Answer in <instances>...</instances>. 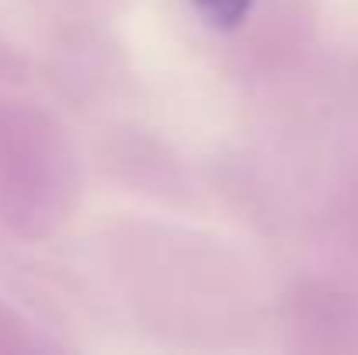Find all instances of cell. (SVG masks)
<instances>
[{"mask_svg": "<svg viewBox=\"0 0 358 355\" xmlns=\"http://www.w3.org/2000/svg\"><path fill=\"white\" fill-rule=\"evenodd\" d=\"M250 4H254V0H195V7L202 11V18H206L209 25L223 28V32L237 28L240 21L247 18Z\"/></svg>", "mask_w": 358, "mask_h": 355, "instance_id": "6da1fadb", "label": "cell"}]
</instances>
